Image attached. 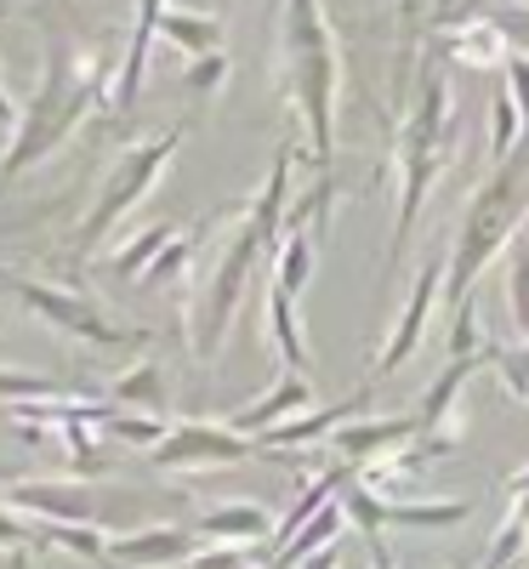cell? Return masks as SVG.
I'll return each mask as SVG.
<instances>
[{"label":"cell","instance_id":"19","mask_svg":"<svg viewBox=\"0 0 529 569\" xmlns=\"http://www.w3.org/2000/svg\"><path fill=\"white\" fill-rule=\"evenodd\" d=\"M160 40L177 46L182 58L222 52V18H211V12H188V7H166V18H160Z\"/></svg>","mask_w":529,"mask_h":569},{"label":"cell","instance_id":"31","mask_svg":"<svg viewBox=\"0 0 529 569\" xmlns=\"http://www.w3.org/2000/svg\"><path fill=\"white\" fill-rule=\"evenodd\" d=\"M523 547H529V525H518V518L507 512V525H501V530H496V541H490V558H485V569H512Z\"/></svg>","mask_w":529,"mask_h":569},{"label":"cell","instance_id":"15","mask_svg":"<svg viewBox=\"0 0 529 569\" xmlns=\"http://www.w3.org/2000/svg\"><path fill=\"white\" fill-rule=\"evenodd\" d=\"M166 7H171V0H137V23H131V34H126V63H120V80H114L120 109H131L137 91H142V74H149V52H154V40H160Z\"/></svg>","mask_w":529,"mask_h":569},{"label":"cell","instance_id":"4","mask_svg":"<svg viewBox=\"0 0 529 569\" xmlns=\"http://www.w3.org/2000/svg\"><path fill=\"white\" fill-rule=\"evenodd\" d=\"M523 217H529V131H523L518 149L478 182V194L461 211V228H456L450 257H445V302H450V313L472 302V284L485 279V268L518 240Z\"/></svg>","mask_w":529,"mask_h":569},{"label":"cell","instance_id":"23","mask_svg":"<svg viewBox=\"0 0 529 569\" xmlns=\"http://www.w3.org/2000/svg\"><path fill=\"white\" fill-rule=\"evenodd\" d=\"M523 131H529V120L518 114L507 80H496V98H490V160H496V166H501V160L518 149V142H523Z\"/></svg>","mask_w":529,"mask_h":569},{"label":"cell","instance_id":"38","mask_svg":"<svg viewBox=\"0 0 529 569\" xmlns=\"http://www.w3.org/2000/svg\"><path fill=\"white\" fill-rule=\"evenodd\" d=\"M0 126H7V131L18 126V109H12V98H7V86H0Z\"/></svg>","mask_w":529,"mask_h":569},{"label":"cell","instance_id":"39","mask_svg":"<svg viewBox=\"0 0 529 569\" xmlns=\"http://www.w3.org/2000/svg\"><path fill=\"white\" fill-rule=\"evenodd\" d=\"M302 569H342V558H336V547H330V552H319V558H308Z\"/></svg>","mask_w":529,"mask_h":569},{"label":"cell","instance_id":"30","mask_svg":"<svg viewBox=\"0 0 529 569\" xmlns=\"http://www.w3.org/2000/svg\"><path fill=\"white\" fill-rule=\"evenodd\" d=\"M485 330H478V308L467 302V308H456L450 313V359H478V353H485Z\"/></svg>","mask_w":529,"mask_h":569},{"label":"cell","instance_id":"8","mask_svg":"<svg viewBox=\"0 0 529 569\" xmlns=\"http://www.w3.org/2000/svg\"><path fill=\"white\" fill-rule=\"evenodd\" d=\"M257 439L233 433L228 421H177L171 433L149 450L160 472H188V467H228V461H251Z\"/></svg>","mask_w":529,"mask_h":569},{"label":"cell","instance_id":"29","mask_svg":"<svg viewBox=\"0 0 529 569\" xmlns=\"http://www.w3.org/2000/svg\"><path fill=\"white\" fill-rule=\"evenodd\" d=\"M507 302H512V325H518V337L529 342V233L518 240L512 268H507Z\"/></svg>","mask_w":529,"mask_h":569},{"label":"cell","instance_id":"32","mask_svg":"<svg viewBox=\"0 0 529 569\" xmlns=\"http://www.w3.org/2000/svg\"><path fill=\"white\" fill-rule=\"evenodd\" d=\"M188 257H194V233H177V240L154 257V268L149 273H142V284H149V291H154V284H166V279H177L182 268H188Z\"/></svg>","mask_w":529,"mask_h":569},{"label":"cell","instance_id":"40","mask_svg":"<svg viewBox=\"0 0 529 569\" xmlns=\"http://www.w3.org/2000/svg\"><path fill=\"white\" fill-rule=\"evenodd\" d=\"M0 479H12V467H7V461H0Z\"/></svg>","mask_w":529,"mask_h":569},{"label":"cell","instance_id":"1","mask_svg":"<svg viewBox=\"0 0 529 569\" xmlns=\"http://www.w3.org/2000/svg\"><path fill=\"white\" fill-rule=\"evenodd\" d=\"M291 171H297V149L285 142V149L273 154V166H268L262 194L222 228V240L211 246V257L200 262L194 284H188L182 330H188V353L194 359H217L222 353V337H228V325L239 319V308H246L257 268L268 257H279L285 222H291Z\"/></svg>","mask_w":529,"mask_h":569},{"label":"cell","instance_id":"34","mask_svg":"<svg viewBox=\"0 0 529 569\" xmlns=\"http://www.w3.org/2000/svg\"><path fill=\"white\" fill-rule=\"evenodd\" d=\"M485 18L507 34L512 52H523V58H529V0H512V7H496V12H485Z\"/></svg>","mask_w":529,"mask_h":569},{"label":"cell","instance_id":"5","mask_svg":"<svg viewBox=\"0 0 529 569\" xmlns=\"http://www.w3.org/2000/svg\"><path fill=\"white\" fill-rule=\"evenodd\" d=\"M456 154V91H450V74L439 69V58H432L421 69V91L416 103L399 126V142H393V166H399V217H393V262L405 257L410 233L421 222V206L432 194V182L445 177Z\"/></svg>","mask_w":529,"mask_h":569},{"label":"cell","instance_id":"35","mask_svg":"<svg viewBox=\"0 0 529 569\" xmlns=\"http://www.w3.org/2000/svg\"><path fill=\"white\" fill-rule=\"evenodd\" d=\"M0 547H7V552L40 547V525H34V518H18L12 507H0Z\"/></svg>","mask_w":529,"mask_h":569},{"label":"cell","instance_id":"24","mask_svg":"<svg viewBox=\"0 0 529 569\" xmlns=\"http://www.w3.org/2000/svg\"><path fill=\"white\" fill-rule=\"evenodd\" d=\"M34 525H40V518H34ZM40 541L63 547V552L86 558V563H109V536L98 525H40Z\"/></svg>","mask_w":529,"mask_h":569},{"label":"cell","instance_id":"26","mask_svg":"<svg viewBox=\"0 0 529 569\" xmlns=\"http://www.w3.org/2000/svg\"><path fill=\"white\" fill-rule=\"evenodd\" d=\"M171 240H177V228H171V222H154L149 233H137V240H131V246H126V251H120L109 268H114L120 279H142V273L154 268V257H160Z\"/></svg>","mask_w":529,"mask_h":569},{"label":"cell","instance_id":"16","mask_svg":"<svg viewBox=\"0 0 529 569\" xmlns=\"http://www.w3.org/2000/svg\"><path fill=\"white\" fill-rule=\"evenodd\" d=\"M439 52H445L450 63H472V69H501V63L512 58V46H507V34H501V29H496L490 18H478V23L445 29Z\"/></svg>","mask_w":529,"mask_h":569},{"label":"cell","instance_id":"25","mask_svg":"<svg viewBox=\"0 0 529 569\" xmlns=\"http://www.w3.org/2000/svg\"><path fill=\"white\" fill-rule=\"evenodd\" d=\"M34 399H69V382H58V376H34V370L0 365V405H34Z\"/></svg>","mask_w":529,"mask_h":569},{"label":"cell","instance_id":"9","mask_svg":"<svg viewBox=\"0 0 529 569\" xmlns=\"http://www.w3.org/2000/svg\"><path fill=\"white\" fill-rule=\"evenodd\" d=\"M439 291H445V262L432 257V262H421V273H416V284H410V302H405V313H399V325H393L388 348H381L376 365H370V382H381V376H393L399 365H410V353H416L421 337H427V319H432V302H439Z\"/></svg>","mask_w":529,"mask_h":569},{"label":"cell","instance_id":"7","mask_svg":"<svg viewBox=\"0 0 529 569\" xmlns=\"http://www.w3.org/2000/svg\"><path fill=\"white\" fill-rule=\"evenodd\" d=\"M0 284L34 313L46 319L52 330H63V337H80L91 348H126L131 342V330H120L98 302H86L80 291H58V284H40V279H18V273H0Z\"/></svg>","mask_w":529,"mask_h":569},{"label":"cell","instance_id":"18","mask_svg":"<svg viewBox=\"0 0 529 569\" xmlns=\"http://www.w3.org/2000/svg\"><path fill=\"white\" fill-rule=\"evenodd\" d=\"M313 268H319V228H291V233H285V246H279V257H273V279L268 284L285 291V297H302Z\"/></svg>","mask_w":529,"mask_h":569},{"label":"cell","instance_id":"14","mask_svg":"<svg viewBox=\"0 0 529 569\" xmlns=\"http://www.w3.org/2000/svg\"><path fill=\"white\" fill-rule=\"evenodd\" d=\"M273 525L279 518L268 512V507H257V501H228V507H211L200 525H194V536L206 541V547H262V541H273Z\"/></svg>","mask_w":529,"mask_h":569},{"label":"cell","instance_id":"17","mask_svg":"<svg viewBox=\"0 0 529 569\" xmlns=\"http://www.w3.org/2000/svg\"><path fill=\"white\" fill-rule=\"evenodd\" d=\"M472 518V501H393L381 496V530H456Z\"/></svg>","mask_w":529,"mask_h":569},{"label":"cell","instance_id":"12","mask_svg":"<svg viewBox=\"0 0 529 569\" xmlns=\"http://www.w3.org/2000/svg\"><path fill=\"white\" fill-rule=\"evenodd\" d=\"M194 558H200L194 530H137V536L109 541V563H120V569H171V563L188 569Z\"/></svg>","mask_w":529,"mask_h":569},{"label":"cell","instance_id":"21","mask_svg":"<svg viewBox=\"0 0 529 569\" xmlns=\"http://www.w3.org/2000/svg\"><path fill=\"white\" fill-rule=\"evenodd\" d=\"M348 421H353V405H330V410L297 416V421L273 427V433H262L257 450H302V445H313V439H330L336 427H348Z\"/></svg>","mask_w":529,"mask_h":569},{"label":"cell","instance_id":"11","mask_svg":"<svg viewBox=\"0 0 529 569\" xmlns=\"http://www.w3.org/2000/svg\"><path fill=\"white\" fill-rule=\"evenodd\" d=\"M12 512H29L40 525H98V496L86 485L40 479V485H12Z\"/></svg>","mask_w":529,"mask_h":569},{"label":"cell","instance_id":"33","mask_svg":"<svg viewBox=\"0 0 529 569\" xmlns=\"http://www.w3.org/2000/svg\"><path fill=\"white\" fill-rule=\"evenodd\" d=\"M228 86V52H206V58H188V91L206 98V91Z\"/></svg>","mask_w":529,"mask_h":569},{"label":"cell","instance_id":"2","mask_svg":"<svg viewBox=\"0 0 529 569\" xmlns=\"http://www.w3.org/2000/svg\"><path fill=\"white\" fill-rule=\"evenodd\" d=\"M103 91V58H86L74 34L46 18V69H40V91L18 109L12 126V149L0 160V177H23L29 166H40L52 149L74 137V126L86 120V109L98 103Z\"/></svg>","mask_w":529,"mask_h":569},{"label":"cell","instance_id":"27","mask_svg":"<svg viewBox=\"0 0 529 569\" xmlns=\"http://www.w3.org/2000/svg\"><path fill=\"white\" fill-rule=\"evenodd\" d=\"M485 359L496 365V376H501V382H507V393L529 405V342H518V348L485 342Z\"/></svg>","mask_w":529,"mask_h":569},{"label":"cell","instance_id":"22","mask_svg":"<svg viewBox=\"0 0 529 569\" xmlns=\"http://www.w3.org/2000/svg\"><path fill=\"white\" fill-rule=\"evenodd\" d=\"M109 405H166V370L154 359H137L131 370L114 376V388H109Z\"/></svg>","mask_w":529,"mask_h":569},{"label":"cell","instance_id":"20","mask_svg":"<svg viewBox=\"0 0 529 569\" xmlns=\"http://www.w3.org/2000/svg\"><path fill=\"white\" fill-rule=\"evenodd\" d=\"M268 337H273V353L291 376H308V342H302V325H297V297H285L268 284Z\"/></svg>","mask_w":529,"mask_h":569},{"label":"cell","instance_id":"28","mask_svg":"<svg viewBox=\"0 0 529 569\" xmlns=\"http://www.w3.org/2000/svg\"><path fill=\"white\" fill-rule=\"evenodd\" d=\"M103 433H109V439H120V445H142V450H154V445L171 433V427H166V421H154V416H126V410H109Z\"/></svg>","mask_w":529,"mask_h":569},{"label":"cell","instance_id":"37","mask_svg":"<svg viewBox=\"0 0 529 569\" xmlns=\"http://www.w3.org/2000/svg\"><path fill=\"white\" fill-rule=\"evenodd\" d=\"M501 80H507V91H512L518 114L529 120V58H523V52H512V58L501 63Z\"/></svg>","mask_w":529,"mask_h":569},{"label":"cell","instance_id":"3","mask_svg":"<svg viewBox=\"0 0 529 569\" xmlns=\"http://www.w3.org/2000/svg\"><path fill=\"white\" fill-rule=\"evenodd\" d=\"M279 80L308 131V160L319 166V177H330L342 52H336V34H330V18L319 0H285L279 7Z\"/></svg>","mask_w":529,"mask_h":569},{"label":"cell","instance_id":"36","mask_svg":"<svg viewBox=\"0 0 529 569\" xmlns=\"http://www.w3.org/2000/svg\"><path fill=\"white\" fill-rule=\"evenodd\" d=\"M188 569H257V547H200Z\"/></svg>","mask_w":529,"mask_h":569},{"label":"cell","instance_id":"6","mask_svg":"<svg viewBox=\"0 0 529 569\" xmlns=\"http://www.w3.org/2000/svg\"><path fill=\"white\" fill-rule=\"evenodd\" d=\"M177 142H182V126H166V131H154V137L131 142V149L109 166L103 188L91 194L86 222L74 228V262H86V257L98 251L109 233L142 206V200H149V188L166 177V166H171V154H177Z\"/></svg>","mask_w":529,"mask_h":569},{"label":"cell","instance_id":"10","mask_svg":"<svg viewBox=\"0 0 529 569\" xmlns=\"http://www.w3.org/2000/svg\"><path fill=\"white\" fill-rule=\"evenodd\" d=\"M421 439V416H353L348 427H336L330 445L348 467H376Z\"/></svg>","mask_w":529,"mask_h":569},{"label":"cell","instance_id":"13","mask_svg":"<svg viewBox=\"0 0 529 569\" xmlns=\"http://www.w3.org/2000/svg\"><path fill=\"white\" fill-rule=\"evenodd\" d=\"M308 399H313V382H308V376H291V370H285L257 405H246L239 416H228V427H233V433H246V439H262V433H273V427L297 421V416L308 410Z\"/></svg>","mask_w":529,"mask_h":569}]
</instances>
